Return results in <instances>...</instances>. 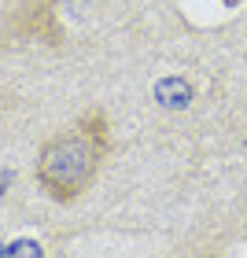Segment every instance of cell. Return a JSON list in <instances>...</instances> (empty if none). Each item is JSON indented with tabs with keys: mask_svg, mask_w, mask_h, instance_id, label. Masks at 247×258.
<instances>
[{
	"mask_svg": "<svg viewBox=\"0 0 247 258\" xmlns=\"http://www.w3.org/2000/svg\"><path fill=\"white\" fill-rule=\"evenodd\" d=\"M107 148H111L107 118L100 111H89L70 129H59L55 137L44 140V148L37 151L33 177L55 203H74L100 173Z\"/></svg>",
	"mask_w": 247,
	"mask_h": 258,
	"instance_id": "6da1fadb",
	"label": "cell"
},
{
	"mask_svg": "<svg viewBox=\"0 0 247 258\" xmlns=\"http://www.w3.org/2000/svg\"><path fill=\"white\" fill-rule=\"evenodd\" d=\"M59 0H22L19 11H15V22H11V33L15 37H26V41H48V44H59L63 41V30L55 22L52 8Z\"/></svg>",
	"mask_w": 247,
	"mask_h": 258,
	"instance_id": "7a4b0ae2",
	"label": "cell"
}]
</instances>
